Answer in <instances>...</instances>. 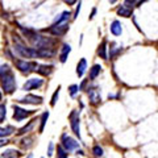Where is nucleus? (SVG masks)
I'll return each instance as SVG.
<instances>
[{
	"label": "nucleus",
	"mask_w": 158,
	"mask_h": 158,
	"mask_svg": "<svg viewBox=\"0 0 158 158\" xmlns=\"http://www.w3.org/2000/svg\"><path fill=\"white\" fill-rule=\"evenodd\" d=\"M116 2H117V0H110V3H111V4H115Z\"/></svg>",
	"instance_id": "34"
},
{
	"label": "nucleus",
	"mask_w": 158,
	"mask_h": 158,
	"mask_svg": "<svg viewBox=\"0 0 158 158\" xmlns=\"http://www.w3.org/2000/svg\"><path fill=\"white\" fill-rule=\"evenodd\" d=\"M16 67L21 73L29 74L31 71H36L37 65L34 62H27V61H23V59H19V61H16Z\"/></svg>",
	"instance_id": "6"
},
{
	"label": "nucleus",
	"mask_w": 158,
	"mask_h": 158,
	"mask_svg": "<svg viewBox=\"0 0 158 158\" xmlns=\"http://www.w3.org/2000/svg\"><path fill=\"white\" fill-rule=\"evenodd\" d=\"M21 156H23V153H20L17 150H12V149L6 150L2 154L3 158H19V157H21Z\"/></svg>",
	"instance_id": "15"
},
{
	"label": "nucleus",
	"mask_w": 158,
	"mask_h": 158,
	"mask_svg": "<svg viewBox=\"0 0 158 158\" xmlns=\"http://www.w3.org/2000/svg\"><path fill=\"white\" fill-rule=\"evenodd\" d=\"M67 31H69V23L67 21H62V23H54L46 32L52 33L53 36L59 37V36H63Z\"/></svg>",
	"instance_id": "3"
},
{
	"label": "nucleus",
	"mask_w": 158,
	"mask_h": 158,
	"mask_svg": "<svg viewBox=\"0 0 158 158\" xmlns=\"http://www.w3.org/2000/svg\"><path fill=\"white\" fill-rule=\"evenodd\" d=\"M95 13H96V8H94V9H92V12H91V16H90V20H92V19H94V16H95Z\"/></svg>",
	"instance_id": "32"
},
{
	"label": "nucleus",
	"mask_w": 158,
	"mask_h": 158,
	"mask_svg": "<svg viewBox=\"0 0 158 158\" xmlns=\"http://www.w3.org/2000/svg\"><path fill=\"white\" fill-rule=\"evenodd\" d=\"M15 132V128L13 127H7V128H0V137L2 138H6L8 136H11L12 133Z\"/></svg>",
	"instance_id": "17"
},
{
	"label": "nucleus",
	"mask_w": 158,
	"mask_h": 158,
	"mask_svg": "<svg viewBox=\"0 0 158 158\" xmlns=\"http://www.w3.org/2000/svg\"><path fill=\"white\" fill-rule=\"evenodd\" d=\"M59 90H61V87L58 86V88L56 90V92L53 94V98H52V103H50L52 106H56V103H57V99H58V96H59Z\"/></svg>",
	"instance_id": "24"
},
{
	"label": "nucleus",
	"mask_w": 158,
	"mask_h": 158,
	"mask_svg": "<svg viewBox=\"0 0 158 158\" xmlns=\"http://www.w3.org/2000/svg\"><path fill=\"white\" fill-rule=\"evenodd\" d=\"M70 125H71V129L73 132L75 133V136L81 138V118H79V112L78 111H73L70 113Z\"/></svg>",
	"instance_id": "4"
},
{
	"label": "nucleus",
	"mask_w": 158,
	"mask_h": 158,
	"mask_svg": "<svg viewBox=\"0 0 158 158\" xmlns=\"http://www.w3.org/2000/svg\"><path fill=\"white\" fill-rule=\"evenodd\" d=\"M110 29H111V33L113 34V36H120V34L123 33L121 23H120V21H117V20H115V21H112Z\"/></svg>",
	"instance_id": "10"
},
{
	"label": "nucleus",
	"mask_w": 158,
	"mask_h": 158,
	"mask_svg": "<svg viewBox=\"0 0 158 158\" xmlns=\"http://www.w3.org/2000/svg\"><path fill=\"white\" fill-rule=\"evenodd\" d=\"M145 2H146V0H140V3H138V6H141V4H142V3H145Z\"/></svg>",
	"instance_id": "33"
},
{
	"label": "nucleus",
	"mask_w": 158,
	"mask_h": 158,
	"mask_svg": "<svg viewBox=\"0 0 158 158\" xmlns=\"http://www.w3.org/2000/svg\"><path fill=\"white\" fill-rule=\"evenodd\" d=\"M86 69H87V61L85 58H82L79 61L78 66H77V75L78 77H83V74L86 73Z\"/></svg>",
	"instance_id": "13"
},
{
	"label": "nucleus",
	"mask_w": 158,
	"mask_h": 158,
	"mask_svg": "<svg viewBox=\"0 0 158 158\" xmlns=\"http://www.w3.org/2000/svg\"><path fill=\"white\" fill-rule=\"evenodd\" d=\"M69 91H70V95L71 96H75V94L79 91V87L77 85H73V86L69 87Z\"/></svg>",
	"instance_id": "26"
},
{
	"label": "nucleus",
	"mask_w": 158,
	"mask_h": 158,
	"mask_svg": "<svg viewBox=\"0 0 158 158\" xmlns=\"http://www.w3.org/2000/svg\"><path fill=\"white\" fill-rule=\"evenodd\" d=\"M49 118V112H44V115L41 116V125H40V132H44V128H45V124Z\"/></svg>",
	"instance_id": "21"
},
{
	"label": "nucleus",
	"mask_w": 158,
	"mask_h": 158,
	"mask_svg": "<svg viewBox=\"0 0 158 158\" xmlns=\"http://www.w3.org/2000/svg\"><path fill=\"white\" fill-rule=\"evenodd\" d=\"M100 70H102V66L100 65H94L92 69L90 70V79L92 81V79H95L99 74H100Z\"/></svg>",
	"instance_id": "18"
},
{
	"label": "nucleus",
	"mask_w": 158,
	"mask_h": 158,
	"mask_svg": "<svg viewBox=\"0 0 158 158\" xmlns=\"http://www.w3.org/2000/svg\"><path fill=\"white\" fill-rule=\"evenodd\" d=\"M53 149H54V144H53V142H50V144H49V149H48V156H49V157H52Z\"/></svg>",
	"instance_id": "28"
},
{
	"label": "nucleus",
	"mask_w": 158,
	"mask_h": 158,
	"mask_svg": "<svg viewBox=\"0 0 158 158\" xmlns=\"http://www.w3.org/2000/svg\"><path fill=\"white\" fill-rule=\"evenodd\" d=\"M0 81H2V86L4 88L6 94H12L16 90V82H15L13 73L9 70L7 73H4L0 75Z\"/></svg>",
	"instance_id": "1"
},
{
	"label": "nucleus",
	"mask_w": 158,
	"mask_h": 158,
	"mask_svg": "<svg viewBox=\"0 0 158 158\" xmlns=\"http://www.w3.org/2000/svg\"><path fill=\"white\" fill-rule=\"evenodd\" d=\"M7 144H8V141L6 140V138H2V140H0V148L4 146V145H7Z\"/></svg>",
	"instance_id": "31"
},
{
	"label": "nucleus",
	"mask_w": 158,
	"mask_h": 158,
	"mask_svg": "<svg viewBox=\"0 0 158 158\" xmlns=\"http://www.w3.org/2000/svg\"><path fill=\"white\" fill-rule=\"evenodd\" d=\"M79 11H81V2H79V4L77 6V9H75V13H74V16L73 19H77L78 17V15H79Z\"/></svg>",
	"instance_id": "29"
},
{
	"label": "nucleus",
	"mask_w": 158,
	"mask_h": 158,
	"mask_svg": "<svg viewBox=\"0 0 158 158\" xmlns=\"http://www.w3.org/2000/svg\"><path fill=\"white\" fill-rule=\"evenodd\" d=\"M53 70H54L53 66H38L37 65V67H36V71L38 74H41V75H44V77L50 75V74L53 73Z\"/></svg>",
	"instance_id": "12"
},
{
	"label": "nucleus",
	"mask_w": 158,
	"mask_h": 158,
	"mask_svg": "<svg viewBox=\"0 0 158 158\" xmlns=\"http://www.w3.org/2000/svg\"><path fill=\"white\" fill-rule=\"evenodd\" d=\"M71 52V46L70 45H67V44H65V45L62 46L61 49V54H59V61H61L62 63H65L67 61V56H69V53Z\"/></svg>",
	"instance_id": "11"
},
{
	"label": "nucleus",
	"mask_w": 158,
	"mask_h": 158,
	"mask_svg": "<svg viewBox=\"0 0 158 158\" xmlns=\"http://www.w3.org/2000/svg\"><path fill=\"white\" fill-rule=\"evenodd\" d=\"M107 42L106 41H103L102 42V45L99 46V50H98V54L102 58H104V59H107V53H106V50H107Z\"/></svg>",
	"instance_id": "19"
},
{
	"label": "nucleus",
	"mask_w": 158,
	"mask_h": 158,
	"mask_svg": "<svg viewBox=\"0 0 158 158\" xmlns=\"http://www.w3.org/2000/svg\"><path fill=\"white\" fill-rule=\"evenodd\" d=\"M34 121H36V120H33V121H31V123H29V125H28V127H24L23 129H20L17 135H20V136H21V135H24V133L29 132V131H31L32 128H33V125H34Z\"/></svg>",
	"instance_id": "23"
},
{
	"label": "nucleus",
	"mask_w": 158,
	"mask_h": 158,
	"mask_svg": "<svg viewBox=\"0 0 158 158\" xmlns=\"http://www.w3.org/2000/svg\"><path fill=\"white\" fill-rule=\"evenodd\" d=\"M62 148L66 152H73L79 148V142H77L74 138H71L65 133V135H62Z\"/></svg>",
	"instance_id": "5"
},
{
	"label": "nucleus",
	"mask_w": 158,
	"mask_h": 158,
	"mask_svg": "<svg viewBox=\"0 0 158 158\" xmlns=\"http://www.w3.org/2000/svg\"><path fill=\"white\" fill-rule=\"evenodd\" d=\"M15 50H16L21 57H25V58H37L38 57L37 49H34V48H27L25 45H23V44H16V46H15Z\"/></svg>",
	"instance_id": "2"
},
{
	"label": "nucleus",
	"mask_w": 158,
	"mask_h": 158,
	"mask_svg": "<svg viewBox=\"0 0 158 158\" xmlns=\"http://www.w3.org/2000/svg\"><path fill=\"white\" fill-rule=\"evenodd\" d=\"M92 153H94V156L98 157V158L103 157V149H102V148L99 146V145H96V146L92 148Z\"/></svg>",
	"instance_id": "22"
},
{
	"label": "nucleus",
	"mask_w": 158,
	"mask_h": 158,
	"mask_svg": "<svg viewBox=\"0 0 158 158\" xmlns=\"http://www.w3.org/2000/svg\"><path fill=\"white\" fill-rule=\"evenodd\" d=\"M136 4V0H125V3H124V7H127V8H129V9H132L133 8V6Z\"/></svg>",
	"instance_id": "27"
},
{
	"label": "nucleus",
	"mask_w": 158,
	"mask_h": 158,
	"mask_svg": "<svg viewBox=\"0 0 158 158\" xmlns=\"http://www.w3.org/2000/svg\"><path fill=\"white\" fill-rule=\"evenodd\" d=\"M117 15L118 16H123V17H131L132 16V9L127 8L124 6H120L117 8Z\"/></svg>",
	"instance_id": "16"
},
{
	"label": "nucleus",
	"mask_w": 158,
	"mask_h": 158,
	"mask_svg": "<svg viewBox=\"0 0 158 158\" xmlns=\"http://www.w3.org/2000/svg\"><path fill=\"white\" fill-rule=\"evenodd\" d=\"M32 113H33V111H25V110H23V108H20V107H15L13 118L16 121H21L25 117H28L29 115H32Z\"/></svg>",
	"instance_id": "8"
},
{
	"label": "nucleus",
	"mask_w": 158,
	"mask_h": 158,
	"mask_svg": "<svg viewBox=\"0 0 158 158\" xmlns=\"http://www.w3.org/2000/svg\"><path fill=\"white\" fill-rule=\"evenodd\" d=\"M58 158H67V152L62 146H58Z\"/></svg>",
	"instance_id": "25"
},
{
	"label": "nucleus",
	"mask_w": 158,
	"mask_h": 158,
	"mask_svg": "<svg viewBox=\"0 0 158 158\" xmlns=\"http://www.w3.org/2000/svg\"><path fill=\"white\" fill-rule=\"evenodd\" d=\"M28 158H33V156H32V154H29V156H28Z\"/></svg>",
	"instance_id": "35"
},
{
	"label": "nucleus",
	"mask_w": 158,
	"mask_h": 158,
	"mask_svg": "<svg viewBox=\"0 0 158 158\" xmlns=\"http://www.w3.org/2000/svg\"><path fill=\"white\" fill-rule=\"evenodd\" d=\"M20 103H31V104H41L42 103V98L41 96H36V95H27L24 99H20Z\"/></svg>",
	"instance_id": "9"
},
{
	"label": "nucleus",
	"mask_w": 158,
	"mask_h": 158,
	"mask_svg": "<svg viewBox=\"0 0 158 158\" xmlns=\"http://www.w3.org/2000/svg\"><path fill=\"white\" fill-rule=\"evenodd\" d=\"M42 85H44V79H41V78H31V79H28V82L24 85L23 90L24 91H31V90H33V88H40Z\"/></svg>",
	"instance_id": "7"
},
{
	"label": "nucleus",
	"mask_w": 158,
	"mask_h": 158,
	"mask_svg": "<svg viewBox=\"0 0 158 158\" xmlns=\"http://www.w3.org/2000/svg\"><path fill=\"white\" fill-rule=\"evenodd\" d=\"M0 100H2V92H0Z\"/></svg>",
	"instance_id": "36"
},
{
	"label": "nucleus",
	"mask_w": 158,
	"mask_h": 158,
	"mask_svg": "<svg viewBox=\"0 0 158 158\" xmlns=\"http://www.w3.org/2000/svg\"><path fill=\"white\" fill-rule=\"evenodd\" d=\"M62 2H65L66 4H69V6H73V4L77 3V0H62Z\"/></svg>",
	"instance_id": "30"
},
{
	"label": "nucleus",
	"mask_w": 158,
	"mask_h": 158,
	"mask_svg": "<svg viewBox=\"0 0 158 158\" xmlns=\"http://www.w3.org/2000/svg\"><path fill=\"white\" fill-rule=\"evenodd\" d=\"M6 116H7V107L4 104H0V124L4 123V120H6Z\"/></svg>",
	"instance_id": "20"
},
{
	"label": "nucleus",
	"mask_w": 158,
	"mask_h": 158,
	"mask_svg": "<svg viewBox=\"0 0 158 158\" xmlns=\"http://www.w3.org/2000/svg\"><path fill=\"white\" fill-rule=\"evenodd\" d=\"M88 96H90V100H91L92 104H98V103L102 100L99 91L98 90H94V88H92V90H88Z\"/></svg>",
	"instance_id": "14"
}]
</instances>
